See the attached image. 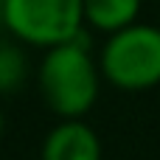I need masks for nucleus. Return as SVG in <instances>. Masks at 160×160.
Here are the masks:
<instances>
[{
    "instance_id": "obj_1",
    "label": "nucleus",
    "mask_w": 160,
    "mask_h": 160,
    "mask_svg": "<svg viewBox=\"0 0 160 160\" xmlns=\"http://www.w3.org/2000/svg\"><path fill=\"white\" fill-rule=\"evenodd\" d=\"M101 68L98 56L90 51L87 31L76 39L45 48L37 68V87L45 107L59 118H84L101 93Z\"/></svg>"
},
{
    "instance_id": "obj_2",
    "label": "nucleus",
    "mask_w": 160,
    "mask_h": 160,
    "mask_svg": "<svg viewBox=\"0 0 160 160\" xmlns=\"http://www.w3.org/2000/svg\"><path fill=\"white\" fill-rule=\"evenodd\" d=\"M98 68L107 84L124 93H143L160 84V25L132 22L107 34L98 48Z\"/></svg>"
},
{
    "instance_id": "obj_3",
    "label": "nucleus",
    "mask_w": 160,
    "mask_h": 160,
    "mask_svg": "<svg viewBox=\"0 0 160 160\" xmlns=\"http://www.w3.org/2000/svg\"><path fill=\"white\" fill-rule=\"evenodd\" d=\"M3 28L22 45L53 48L87 28L84 0H6Z\"/></svg>"
},
{
    "instance_id": "obj_4",
    "label": "nucleus",
    "mask_w": 160,
    "mask_h": 160,
    "mask_svg": "<svg viewBox=\"0 0 160 160\" xmlns=\"http://www.w3.org/2000/svg\"><path fill=\"white\" fill-rule=\"evenodd\" d=\"M101 138L82 118H59L45 135L39 160H101Z\"/></svg>"
},
{
    "instance_id": "obj_5",
    "label": "nucleus",
    "mask_w": 160,
    "mask_h": 160,
    "mask_svg": "<svg viewBox=\"0 0 160 160\" xmlns=\"http://www.w3.org/2000/svg\"><path fill=\"white\" fill-rule=\"evenodd\" d=\"M141 6L143 0H84V25L107 37L138 22Z\"/></svg>"
},
{
    "instance_id": "obj_6",
    "label": "nucleus",
    "mask_w": 160,
    "mask_h": 160,
    "mask_svg": "<svg viewBox=\"0 0 160 160\" xmlns=\"http://www.w3.org/2000/svg\"><path fill=\"white\" fill-rule=\"evenodd\" d=\"M28 79V56L22 42H0V93H14Z\"/></svg>"
},
{
    "instance_id": "obj_7",
    "label": "nucleus",
    "mask_w": 160,
    "mask_h": 160,
    "mask_svg": "<svg viewBox=\"0 0 160 160\" xmlns=\"http://www.w3.org/2000/svg\"><path fill=\"white\" fill-rule=\"evenodd\" d=\"M3 6H6V0H0V25H3Z\"/></svg>"
},
{
    "instance_id": "obj_8",
    "label": "nucleus",
    "mask_w": 160,
    "mask_h": 160,
    "mask_svg": "<svg viewBox=\"0 0 160 160\" xmlns=\"http://www.w3.org/2000/svg\"><path fill=\"white\" fill-rule=\"evenodd\" d=\"M0 132H3V112H0Z\"/></svg>"
}]
</instances>
